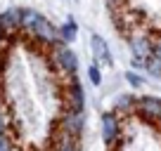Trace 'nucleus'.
I'll return each mask as SVG.
<instances>
[{
    "label": "nucleus",
    "instance_id": "dca6fc26",
    "mask_svg": "<svg viewBox=\"0 0 161 151\" xmlns=\"http://www.w3.org/2000/svg\"><path fill=\"white\" fill-rule=\"evenodd\" d=\"M0 151H14V142H12V137L5 132H0Z\"/></svg>",
    "mask_w": 161,
    "mask_h": 151
},
{
    "label": "nucleus",
    "instance_id": "f8f14e48",
    "mask_svg": "<svg viewBox=\"0 0 161 151\" xmlns=\"http://www.w3.org/2000/svg\"><path fill=\"white\" fill-rule=\"evenodd\" d=\"M76 35H78V26H76V21L71 19L59 29V43H66V45H69V43L76 40Z\"/></svg>",
    "mask_w": 161,
    "mask_h": 151
},
{
    "label": "nucleus",
    "instance_id": "20e7f679",
    "mask_svg": "<svg viewBox=\"0 0 161 151\" xmlns=\"http://www.w3.org/2000/svg\"><path fill=\"white\" fill-rule=\"evenodd\" d=\"M102 139L107 142V146H116L121 139V123L116 111H107L102 116Z\"/></svg>",
    "mask_w": 161,
    "mask_h": 151
},
{
    "label": "nucleus",
    "instance_id": "4468645a",
    "mask_svg": "<svg viewBox=\"0 0 161 151\" xmlns=\"http://www.w3.org/2000/svg\"><path fill=\"white\" fill-rule=\"evenodd\" d=\"M142 69H145L149 76H154V78H161V59H159V57L149 55L145 59V66H142Z\"/></svg>",
    "mask_w": 161,
    "mask_h": 151
},
{
    "label": "nucleus",
    "instance_id": "5701e85b",
    "mask_svg": "<svg viewBox=\"0 0 161 151\" xmlns=\"http://www.w3.org/2000/svg\"><path fill=\"white\" fill-rule=\"evenodd\" d=\"M14 151H17V149H14Z\"/></svg>",
    "mask_w": 161,
    "mask_h": 151
},
{
    "label": "nucleus",
    "instance_id": "6e6552de",
    "mask_svg": "<svg viewBox=\"0 0 161 151\" xmlns=\"http://www.w3.org/2000/svg\"><path fill=\"white\" fill-rule=\"evenodd\" d=\"M0 24L5 26V31L10 35H14L17 31H21V7H12L0 14Z\"/></svg>",
    "mask_w": 161,
    "mask_h": 151
},
{
    "label": "nucleus",
    "instance_id": "412c9836",
    "mask_svg": "<svg viewBox=\"0 0 161 151\" xmlns=\"http://www.w3.org/2000/svg\"><path fill=\"white\" fill-rule=\"evenodd\" d=\"M0 69H3V55H0Z\"/></svg>",
    "mask_w": 161,
    "mask_h": 151
},
{
    "label": "nucleus",
    "instance_id": "a211bd4d",
    "mask_svg": "<svg viewBox=\"0 0 161 151\" xmlns=\"http://www.w3.org/2000/svg\"><path fill=\"white\" fill-rule=\"evenodd\" d=\"M7 38H10V33L5 31V26L0 24V50H3V47L7 45Z\"/></svg>",
    "mask_w": 161,
    "mask_h": 151
},
{
    "label": "nucleus",
    "instance_id": "7ed1b4c3",
    "mask_svg": "<svg viewBox=\"0 0 161 151\" xmlns=\"http://www.w3.org/2000/svg\"><path fill=\"white\" fill-rule=\"evenodd\" d=\"M29 35H33L36 40L45 43V45H55V43H59V29H55V26H52V21L45 19L43 14H40V19L36 21V26L31 29Z\"/></svg>",
    "mask_w": 161,
    "mask_h": 151
},
{
    "label": "nucleus",
    "instance_id": "ddd939ff",
    "mask_svg": "<svg viewBox=\"0 0 161 151\" xmlns=\"http://www.w3.org/2000/svg\"><path fill=\"white\" fill-rule=\"evenodd\" d=\"M40 19V14L36 10H31V7H24L21 10V31H26V33H31V29L36 26V21Z\"/></svg>",
    "mask_w": 161,
    "mask_h": 151
},
{
    "label": "nucleus",
    "instance_id": "1a4fd4ad",
    "mask_svg": "<svg viewBox=\"0 0 161 151\" xmlns=\"http://www.w3.org/2000/svg\"><path fill=\"white\" fill-rule=\"evenodd\" d=\"M66 102H69V109L76 111H86V95H83V87H80L78 81H74L69 85V92H66Z\"/></svg>",
    "mask_w": 161,
    "mask_h": 151
},
{
    "label": "nucleus",
    "instance_id": "f3484780",
    "mask_svg": "<svg viewBox=\"0 0 161 151\" xmlns=\"http://www.w3.org/2000/svg\"><path fill=\"white\" fill-rule=\"evenodd\" d=\"M126 81L130 83L133 87H142V83H145V81H142V78H140V76L135 73V71H128V73H126Z\"/></svg>",
    "mask_w": 161,
    "mask_h": 151
},
{
    "label": "nucleus",
    "instance_id": "0eeeda50",
    "mask_svg": "<svg viewBox=\"0 0 161 151\" xmlns=\"http://www.w3.org/2000/svg\"><path fill=\"white\" fill-rule=\"evenodd\" d=\"M90 52H92V57H95L97 64L111 66V52H109V45H107V40L102 38V35L95 33V35L90 38Z\"/></svg>",
    "mask_w": 161,
    "mask_h": 151
},
{
    "label": "nucleus",
    "instance_id": "9d476101",
    "mask_svg": "<svg viewBox=\"0 0 161 151\" xmlns=\"http://www.w3.org/2000/svg\"><path fill=\"white\" fill-rule=\"evenodd\" d=\"M78 139H80V137H74V135H69V132L59 130V132H57V142H55L57 151H78L80 149Z\"/></svg>",
    "mask_w": 161,
    "mask_h": 151
},
{
    "label": "nucleus",
    "instance_id": "aec40b11",
    "mask_svg": "<svg viewBox=\"0 0 161 151\" xmlns=\"http://www.w3.org/2000/svg\"><path fill=\"white\" fill-rule=\"evenodd\" d=\"M7 130V123H5V116L0 113V132H5Z\"/></svg>",
    "mask_w": 161,
    "mask_h": 151
},
{
    "label": "nucleus",
    "instance_id": "39448f33",
    "mask_svg": "<svg viewBox=\"0 0 161 151\" xmlns=\"http://www.w3.org/2000/svg\"><path fill=\"white\" fill-rule=\"evenodd\" d=\"M83 128H86V111H76V109H66L62 113V130L69 132L74 137L83 135Z\"/></svg>",
    "mask_w": 161,
    "mask_h": 151
},
{
    "label": "nucleus",
    "instance_id": "9b49d317",
    "mask_svg": "<svg viewBox=\"0 0 161 151\" xmlns=\"http://www.w3.org/2000/svg\"><path fill=\"white\" fill-rule=\"evenodd\" d=\"M135 104H137L135 95H121L114 104V111L119 116H128V113H135Z\"/></svg>",
    "mask_w": 161,
    "mask_h": 151
},
{
    "label": "nucleus",
    "instance_id": "f03ea898",
    "mask_svg": "<svg viewBox=\"0 0 161 151\" xmlns=\"http://www.w3.org/2000/svg\"><path fill=\"white\" fill-rule=\"evenodd\" d=\"M128 47H130V55H133V66H145V59L152 55L154 40L147 33H133L130 40H128Z\"/></svg>",
    "mask_w": 161,
    "mask_h": 151
},
{
    "label": "nucleus",
    "instance_id": "4be33fe9",
    "mask_svg": "<svg viewBox=\"0 0 161 151\" xmlns=\"http://www.w3.org/2000/svg\"><path fill=\"white\" fill-rule=\"evenodd\" d=\"M159 123H161V118H159Z\"/></svg>",
    "mask_w": 161,
    "mask_h": 151
},
{
    "label": "nucleus",
    "instance_id": "f257e3e1",
    "mask_svg": "<svg viewBox=\"0 0 161 151\" xmlns=\"http://www.w3.org/2000/svg\"><path fill=\"white\" fill-rule=\"evenodd\" d=\"M52 61L66 76H76V71H78V57H76V52L66 43H55L52 45Z\"/></svg>",
    "mask_w": 161,
    "mask_h": 151
},
{
    "label": "nucleus",
    "instance_id": "2eb2a0df",
    "mask_svg": "<svg viewBox=\"0 0 161 151\" xmlns=\"http://www.w3.org/2000/svg\"><path fill=\"white\" fill-rule=\"evenodd\" d=\"M88 78H90V83H92V85H100V83H102V76H100V64H97V61L88 66Z\"/></svg>",
    "mask_w": 161,
    "mask_h": 151
},
{
    "label": "nucleus",
    "instance_id": "6ab92c4d",
    "mask_svg": "<svg viewBox=\"0 0 161 151\" xmlns=\"http://www.w3.org/2000/svg\"><path fill=\"white\" fill-rule=\"evenodd\" d=\"M152 55L161 59V35H159V38H154V47H152Z\"/></svg>",
    "mask_w": 161,
    "mask_h": 151
},
{
    "label": "nucleus",
    "instance_id": "423d86ee",
    "mask_svg": "<svg viewBox=\"0 0 161 151\" xmlns=\"http://www.w3.org/2000/svg\"><path fill=\"white\" fill-rule=\"evenodd\" d=\"M135 113L145 121H159L161 118V99L159 97H137Z\"/></svg>",
    "mask_w": 161,
    "mask_h": 151
}]
</instances>
